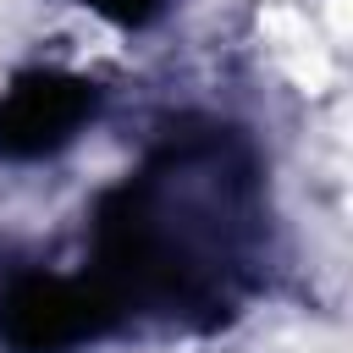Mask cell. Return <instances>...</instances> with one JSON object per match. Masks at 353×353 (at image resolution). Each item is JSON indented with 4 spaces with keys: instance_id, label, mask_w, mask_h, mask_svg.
<instances>
[{
    "instance_id": "6da1fadb",
    "label": "cell",
    "mask_w": 353,
    "mask_h": 353,
    "mask_svg": "<svg viewBox=\"0 0 353 353\" xmlns=\"http://www.w3.org/2000/svg\"><path fill=\"white\" fill-rule=\"evenodd\" d=\"M83 94L77 83H22L6 110H0V149H50L61 138H72V127L83 121Z\"/></svg>"
}]
</instances>
